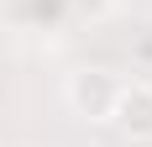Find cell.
<instances>
[{"label":"cell","mask_w":152,"mask_h":147,"mask_svg":"<svg viewBox=\"0 0 152 147\" xmlns=\"http://www.w3.org/2000/svg\"><path fill=\"white\" fill-rule=\"evenodd\" d=\"M115 132L131 137V142H152V79H121V95H115Z\"/></svg>","instance_id":"cell-2"},{"label":"cell","mask_w":152,"mask_h":147,"mask_svg":"<svg viewBox=\"0 0 152 147\" xmlns=\"http://www.w3.org/2000/svg\"><path fill=\"white\" fill-rule=\"evenodd\" d=\"M115 95H121V79L110 68H74L68 84H63V100L74 105V116H84V121H110Z\"/></svg>","instance_id":"cell-1"}]
</instances>
